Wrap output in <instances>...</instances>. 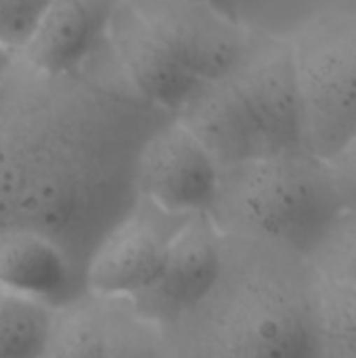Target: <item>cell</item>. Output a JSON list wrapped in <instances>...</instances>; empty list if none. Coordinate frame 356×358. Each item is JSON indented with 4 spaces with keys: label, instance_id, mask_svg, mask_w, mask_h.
I'll return each mask as SVG.
<instances>
[{
    "label": "cell",
    "instance_id": "1",
    "mask_svg": "<svg viewBox=\"0 0 356 358\" xmlns=\"http://www.w3.org/2000/svg\"><path fill=\"white\" fill-rule=\"evenodd\" d=\"M170 117L124 76L52 73L17 52L0 78V233L48 237L84 275L103 233L136 206L138 151Z\"/></svg>",
    "mask_w": 356,
    "mask_h": 358
},
{
    "label": "cell",
    "instance_id": "2",
    "mask_svg": "<svg viewBox=\"0 0 356 358\" xmlns=\"http://www.w3.org/2000/svg\"><path fill=\"white\" fill-rule=\"evenodd\" d=\"M308 281L306 256L222 233L220 275L204 302L189 313L199 317L195 352L225 358H315Z\"/></svg>",
    "mask_w": 356,
    "mask_h": 358
},
{
    "label": "cell",
    "instance_id": "3",
    "mask_svg": "<svg viewBox=\"0 0 356 358\" xmlns=\"http://www.w3.org/2000/svg\"><path fill=\"white\" fill-rule=\"evenodd\" d=\"M340 210L325 159L292 149L220 168L210 214L227 235L308 256Z\"/></svg>",
    "mask_w": 356,
    "mask_h": 358
},
{
    "label": "cell",
    "instance_id": "4",
    "mask_svg": "<svg viewBox=\"0 0 356 358\" xmlns=\"http://www.w3.org/2000/svg\"><path fill=\"white\" fill-rule=\"evenodd\" d=\"M304 145L329 157L356 132V10H321L290 36Z\"/></svg>",
    "mask_w": 356,
    "mask_h": 358
},
{
    "label": "cell",
    "instance_id": "5",
    "mask_svg": "<svg viewBox=\"0 0 356 358\" xmlns=\"http://www.w3.org/2000/svg\"><path fill=\"white\" fill-rule=\"evenodd\" d=\"M222 268V231L210 212L185 216L172 229L155 279L130 298L157 327L176 325L212 292Z\"/></svg>",
    "mask_w": 356,
    "mask_h": 358
},
{
    "label": "cell",
    "instance_id": "6",
    "mask_svg": "<svg viewBox=\"0 0 356 358\" xmlns=\"http://www.w3.org/2000/svg\"><path fill=\"white\" fill-rule=\"evenodd\" d=\"M134 180L138 199L183 218L212 212L220 168L193 132L172 115L145 138Z\"/></svg>",
    "mask_w": 356,
    "mask_h": 358
},
{
    "label": "cell",
    "instance_id": "7",
    "mask_svg": "<svg viewBox=\"0 0 356 358\" xmlns=\"http://www.w3.org/2000/svg\"><path fill=\"white\" fill-rule=\"evenodd\" d=\"M227 73L256 122L266 153L306 149L294 57L287 38L248 34L241 52Z\"/></svg>",
    "mask_w": 356,
    "mask_h": 358
},
{
    "label": "cell",
    "instance_id": "8",
    "mask_svg": "<svg viewBox=\"0 0 356 358\" xmlns=\"http://www.w3.org/2000/svg\"><path fill=\"white\" fill-rule=\"evenodd\" d=\"M157 329L128 298L86 292L52 308L44 357H153Z\"/></svg>",
    "mask_w": 356,
    "mask_h": 358
},
{
    "label": "cell",
    "instance_id": "9",
    "mask_svg": "<svg viewBox=\"0 0 356 358\" xmlns=\"http://www.w3.org/2000/svg\"><path fill=\"white\" fill-rule=\"evenodd\" d=\"M128 2L201 84L227 71L248 40L237 15H229L204 0Z\"/></svg>",
    "mask_w": 356,
    "mask_h": 358
},
{
    "label": "cell",
    "instance_id": "10",
    "mask_svg": "<svg viewBox=\"0 0 356 358\" xmlns=\"http://www.w3.org/2000/svg\"><path fill=\"white\" fill-rule=\"evenodd\" d=\"M105 40L128 86L147 103L174 115L201 86V82L153 34L128 0H120Z\"/></svg>",
    "mask_w": 356,
    "mask_h": 358
},
{
    "label": "cell",
    "instance_id": "11",
    "mask_svg": "<svg viewBox=\"0 0 356 358\" xmlns=\"http://www.w3.org/2000/svg\"><path fill=\"white\" fill-rule=\"evenodd\" d=\"M159 210L155 216L136 206L111 224L88 256L84 268V285L88 294L132 298L143 292L157 275L168 237L159 227Z\"/></svg>",
    "mask_w": 356,
    "mask_h": 358
},
{
    "label": "cell",
    "instance_id": "12",
    "mask_svg": "<svg viewBox=\"0 0 356 358\" xmlns=\"http://www.w3.org/2000/svg\"><path fill=\"white\" fill-rule=\"evenodd\" d=\"M120 0H46L19 55L38 69L65 73L86 65L105 40Z\"/></svg>",
    "mask_w": 356,
    "mask_h": 358
},
{
    "label": "cell",
    "instance_id": "13",
    "mask_svg": "<svg viewBox=\"0 0 356 358\" xmlns=\"http://www.w3.org/2000/svg\"><path fill=\"white\" fill-rule=\"evenodd\" d=\"M0 287L50 308L86 294L84 275L48 237L31 231L0 233Z\"/></svg>",
    "mask_w": 356,
    "mask_h": 358
},
{
    "label": "cell",
    "instance_id": "14",
    "mask_svg": "<svg viewBox=\"0 0 356 358\" xmlns=\"http://www.w3.org/2000/svg\"><path fill=\"white\" fill-rule=\"evenodd\" d=\"M308 321L315 358H356V287L311 266Z\"/></svg>",
    "mask_w": 356,
    "mask_h": 358
},
{
    "label": "cell",
    "instance_id": "15",
    "mask_svg": "<svg viewBox=\"0 0 356 358\" xmlns=\"http://www.w3.org/2000/svg\"><path fill=\"white\" fill-rule=\"evenodd\" d=\"M52 308L0 287V357H44Z\"/></svg>",
    "mask_w": 356,
    "mask_h": 358
},
{
    "label": "cell",
    "instance_id": "16",
    "mask_svg": "<svg viewBox=\"0 0 356 358\" xmlns=\"http://www.w3.org/2000/svg\"><path fill=\"white\" fill-rule=\"evenodd\" d=\"M311 266L356 287V208H344L306 256Z\"/></svg>",
    "mask_w": 356,
    "mask_h": 358
},
{
    "label": "cell",
    "instance_id": "17",
    "mask_svg": "<svg viewBox=\"0 0 356 358\" xmlns=\"http://www.w3.org/2000/svg\"><path fill=\"white\" fill-rule=\"evenodd\" d=\"M46 0H0V42L21 48Z\"/></svg>",
    "mask_w": 356,
    "mask_h": 358
},
{
    "label": "cell",
    "instance_id": "18",
    "mask_svg": "<svg viewBox=\"0 0 356 358\" xmlns=\"http://www.w3.org/2000/svg\"><path fill=\"white\" fill-rule=\"evenodd\" d=\"M325 166L342 210L356 208V132L325 157Z\"/></svg>",
    "mask_w": 356,
    "mask_h": 358
},
{
    "label": "cell",
    "instance_id": "19",
    "mask_svg": "<svg viewBox=\"0 0 356 358\" xmlns=\"http://www.w3.org/2000/svg\"><path fill=\"white\" fill-rule=\"evenodd\" d=\"M17 48H13V46H8V44H4V42H0V78L6 73V69L13 65V61H15V57H17Z\"/></svg>",
    "mask_w": 356,
    "mask_h": 358
},
{
    "label": "cell",
    "instance_id": "20",
    "mask_svg": "<svg viewBox=\"0 0 356 358\" xmlns=\"http://www.w3.org/2000/svg\"><path fill=\"white\" fill-rule=\"evenodd\" d=\"M204 2H210L212 6H216V8H220V10L229 13V15H237V13H235L237 0H204Z\"/></svg>",
    "mask_w": 356,
    "mask_h": 358
}]
</instances>
